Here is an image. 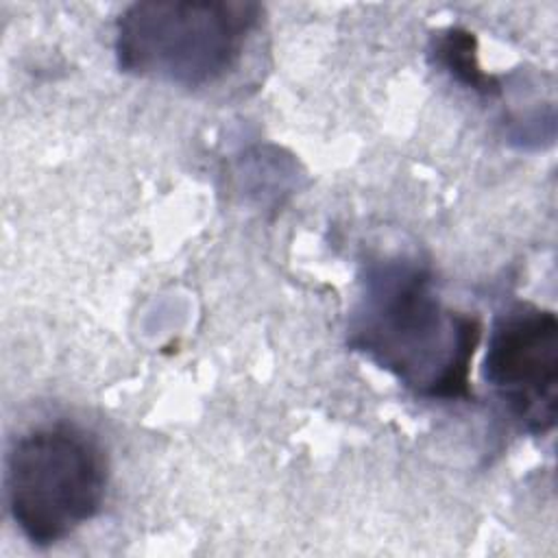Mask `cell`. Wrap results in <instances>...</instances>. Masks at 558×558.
<instances>
[{"instance_id": "cell-1", "label": "cell", "mask_w": 558, "mask_h": 558, "mask_svg": "<svg viewBox=\"0 0 558 558\" xmlns=\"http://www.w3.org/2000/svg\"><path fill=\"white\" fill-rule=\"evenodd\" d=\"M475 316L449 307L434 277L405 257L368 262L349 316V347L423 399H469Z\"/></svg>"}, {"instance_id": "cell-2", "label": "cell", "mask_w": 558, "mask_h": 558, "mask_svg": "<svg viewBox=\"0 0 558 558\" xmlns=\"http://www.w3.org/2000/svg\"><path fill=\"white\" fill-rule=\"evenodd\" d=\"M262 7L222 2H135L116 22L120 70L181 87H203L233 70Z\"/></svg>"}, {"instance_id": "cell-3", "label": "cell", "mask_w": 558, "mask_h": 558, "mask_svg": "<svg viewBox=\"0 0 558 558\" xmlns=\"http://www.w3.org/2000/svg\"><path fill=\"white\" fill-rule=\"evenodd\" d=\"M107 458L98 440L70 423L22 434L7 456V506L22 536L50 547L102 508Z\"/></svg>"}, {"instance_id": "cell-4", "label": "cell", "mask_w": 558, "mask_h": 558, "mask_svg": "<svg viewBox=\"0 0 558 558\" xmlns=\"http://www.w3.org/2000/svg\"><path fill=\"white\" fill-rule=\"evenodd\" d=\"M482 375L530 434H547L558 414V318L551 310L514 303L488 333Z\"/></svg>"}, {"instance_id": "cell-5", "label": "cell", "mask_w": 558, "mask_h": 558, "mask_svg": "<svg viewBox=\"0 0 558 558\" xmlns=\"http://www.w3.org/2000/svg\"><path fill=\"white\" fill-rule=\"evenodd\" d=\"M434 52H436L438 63L447 72H451V76H456L460 83H464L477 92H486V94L497 92L495 78L488 76L486 72H482V68L477 63L475 39L471 33L458 31V28L440 33L434 41Z\"/></svg>"}]
</instances>
